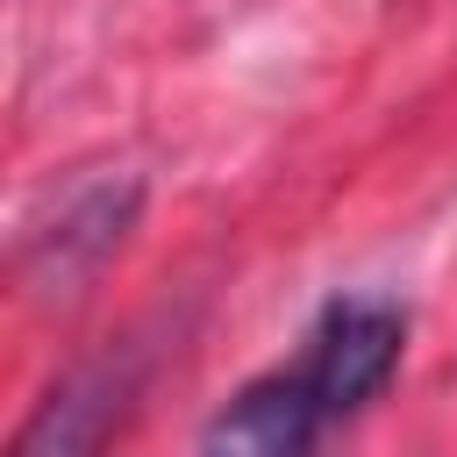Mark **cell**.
I'll return each mask as SVG.
<instances>
[{
  "mask_svg": "<svg viewBox=\"0 0 457 457\" xmlns=\"http://www.w3.org/2000/svg\"><path fill=\"white\" fill-rule=\"evenodd\" d=\"M136 393H143V357H136L129 343L107 350V357L71 364V371L36 400V414L14 428V457H71V450H100V443L121 428V414L136 407Z\"/></svg>",
  "mask_w": 457,
  "mask_h": 457,
  "instance_id": "3",
  "label": "cell"
},
{
  "mask_svg": "<svg viewBox=\"0 0 457 457\" xmlns=\"http://www.w3.org/2000/svg\"><path fill=\"white\" fill-rule=\"evenodd\" d=\"M400 357H407V307L386 300V293H336L314 314V328L300 336V357L278 364V371L328 436V428L357 421L393 386Z\"/></svg>",
  "mask_w": 457,
  "mask_h": 457,
  "instance_id": "1",
  "label": "cell"
},
{
  "mask_svg": "<svg viewBox=\"0 0 457 457\" xmlns=\"http://www.w3.org/2000/svg\"><path fill=\"white\" fill-rule=\"evenodd\" d=\"M136 214H143V186L136 179H93L79 186L50 221H36L21 236V286L43 293V300H79L114 257L121 243L136 236Z\"/></svg>",
  "mask_w": 457,
  "mask_h": 457,
  "instance_id": "2",
  "label": "cell"
},
{
  "mask_svg": "<svg viewBox=\"0 0 457 457\" xmlns=\"http://www.w3.org/2000/svg\"><path fill=\"white\" fill-rule=\"evenodd\" d=\"M321 443V421L307 414V400L286 386V371H257L243 378L207 421H200V450H228V457H307Z\"/></svg>",
  "mask_w": 457,
  "mask_h": 457,
  "instance_id": "4",
  "label": "cell"
}]
</instances>
